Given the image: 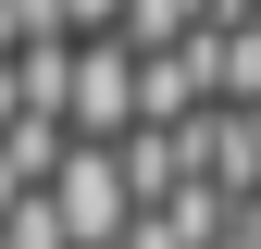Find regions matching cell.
Instances as JSON below:
<instances>
[{"label":"cell","mask_w":261,"mask_h":249,"mask_svg":"<svg viewBox=\"0 0 261 249\" xmlns=\"http://www.w3.org/2000/svg\"><path fill=\"white\" fill-rule=\"evenodd\" d=\"M112 38L137 50V62H149V50H187V38H199V0H124Z\"/></svg>","instance_id":"cell-3"},{"label":"cell","mask_w":261,"mask_h":249,"mask_svg":"<svg viewBox=\"0 0 261 249\" xmlns=\"http://www.w3.org/2000/svg\"><path fill=\"white\" fill-rule=\"evenodd\" d=\"M124 87H137L124 38H75V50H62V137H75V150H112L124 137Z\"/></svg>","instance_id":"cell-2"},{"label":"cell","mask_w":261,"mask_h":249,"mask_svg":"<svg viewBox=\"0 0 261 249\" xmlns=\"http://www.w3.org/2000/svg\"><path fill=\"white\" fill-rule=\"evenodd\" d=\"M38 200H50V225H62V249H112L124 225H137V200H124V175H112V150H62Z\"/></svg>","instance_id":"cell-1"},{"label":"cell","mask_w":261,"mask_h":249,"mask_svg":"<svg viewBox=\"0 0 261 249\" xmlns=\"http://www.w3.org/2000/svg\"><path fill=\"white\" fill-rule=\"evenodd\" d=\"M13 50H62V13L50 0H0V62Z\"/></svg>","instance_id":"cell-4"}]
</instances>
